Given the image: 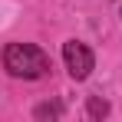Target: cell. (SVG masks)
<instances>
[{
    "instance_id": "1",
    "label": "cell",
    "mask_w": 122,
    "mask_h": 122,
    "mask_svg": "<svg viewBox=\"0 0 122 122\" xmlns=\"http://www.w3.org/2000/svg\"><path fill=\"white\" fill-rule=\"evenodd\" d=\"M3 66L10 76H20V79H40L50 73V56L43 53L40 46L33 43H10L3 50Z\"/></svg>"
},
{
    "instance_id": "2",
    "label": "cell",
    "mask_w": 122,
    "mask_h": 122,
    "mask_svg": "<svg viewBox=\"0 0 122 122\" xmlns=\"http://www.w3.org/2000/svg\"><path fill=\"white\" fill-rule=\"evenodd\" d=\"M63 60H66V69H69L73 79H86L92 73V66H96L92 50L86 43H79V40H66L63 43Z\"/></svg>"
},
{
    "instance_id": "3",
    "label": "cell",
    "mask_w": 122,
    "mask_h": 122,
    "mask_svg": "<svg viewBox=\"0 0 122 122\" xmlns=\"http://www.w3.org/2000/svg\"><path fill=\"white\" fill-rule=\"evenodd\" d=\"M89 116H92V119H102V116H109V102H106V99H99V96H92V99H89Z\"/></svg>"
},
{
    "instance_id": "4",
    "label": "cell",
    "mask_w": 122,
    "mask_h": 122,
    "mask_svg": "<svg viewBox=\"0 0 122 122\" xmlns=\"http://www.w3.org/2000/svg\"><path fill=\"white\" fill-rule=\"evenodd\" d=\"M56 116H60V106L56 102H46V106L36 109V119H56Z\"/></svg>"
}]
</instances>
